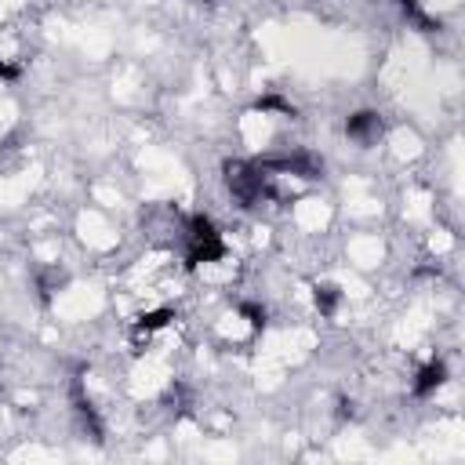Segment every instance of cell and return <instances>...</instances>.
<instances>
[{
  "mask_svg": "<svg viewBox=\"0 0 465 465\" xmlns=\"http://www.w3.org/2000/svg\"><path fill=\"white\" fill-rule=\"evenodd\" d=\"M73 407H76V414H80V425H84V429H87L94 440H102V421H98V414H94L91 400L84 396L80 381H73Z\"/></svg>",
  "mask_w": 465,
  "mask_h": 465,
  "instance_id": "cell-6",
  "label": "cell"
},
{
  "mask_svg": "<svg viewBox=\"0 0 465 465\" xmlns=\"http://www.w3.org/2000/svg\"><path fill=\"white\" fill-rule=\"evenodd\" d=\"M240 316H243V320H247L254 331H262V327L269 323V312H265L258 302H240Z\"/></svg>",
  "mask_w": 465,
  "mask_h": 465,
  "instance_id": "cell-11",
  "label": "cell"
},
{
  "mask_svg": "<svg viewBox=\"0 0 465 465\" xmlns=\"http://www.w3.org/2000/svg\"><path fill=\"white\" fill-rule=\"evenodd\" d=\"M222 178H225V189L232 193V200L240 207H258L262 200L276 196L272 171H265L258 160H225L222 163Z\"/></svg>",
  "mask_w": 465,
  "mask_h": 465,
  "instance_id": "cell-1",
  "label": "cell"
},
{
  "mask_svg": "<svg viewBox=\"0 0 465 465\" xmlns=\"http://www.w3.org/2000/svg\"><path fill=\"white\" fill-rule=\"evenodd\" d=\"M338 407H341V411H338V414H341V418H352V400H341V403H338Z\"/></svg>",
  "mask_w": 465,
  "mask_h": 465,
  "instance_id": "cell-13",
  "label": "cell"
},
{
  "mask_svg": "<svg viewBox=\"0 0 465 465\" xmlns=\"http://www.w3.org/2000/svg\"><path fill=\"white\" fill-rule=\"evenodd\" d=\"M396 4H400L403 18H407L414 29H421V33H436V29H440V18H432V15L421 7V0H396Z\"/></svg>",
  "mask_w": 465,
  "mask_h": 465,
  "instance_id": "cell-7",
  "label": "cell"
},
{
  "mask_svg": "<svg viewBox=\"0 0 465 465\" xmlns=\"http://www.w3.org/2000/svg\"><path fill=\"white\" fill-rule=\"evenodd\" d=\"M443 381H447V363H443V360H429V363L418 371V378H414L411 392H414L418 400H425V396H432Z\"/></svg>",
  "mask_w": 465,
  "mask_h": 465,
  "instance_id": "cell-5",
  "label": "cell"
},
{
  "mask_svg": "<svg viewBox=\"0 0 465 465\" xmlns=\"http://www.w3.org/2000/svg\"><path fill=\"white\" fill-rule=\"evenodd\" d=\"M171 320H174V312H171V309H153V312H145V316H138V323H134V334H138V338H142V334L149 338L153 331H160V327H167Z\"/></svg>",
  "mask_w": 465,
  "mask_h": 465,
  "instance_id": "cell-9",
  "label": "cell"
},
{
  "mask_svg": "<svg viewBox=\"0 0 465 465\" xmlns=\"http://www.w3.org/2000/svg\"><path fill=\"white\" fill-rule=\"evenodd\" d=\"M265 171H276V174H294V178H305V182H316L323 178V160L309 149H298L291 156H269V160H258Z\"/></svg>",
  "mask_w": 465,
  "mask_h": 465,
  "instance_id": "cell-3",
  "label": "cell"
},
{
  "mask_svg": "<svg viewBox=\"0 0 465 465\" xmlns=\"http://www.w3.org/2000/svg\"><path fill=\"white\" fill-rule=\"evenodd\" d=\"M254 109H262V113H283V116H294V105H291L287 98H280V94H262V98L254 102Z\"/></svg>",
  "mask_w": 465,
  "mask_h": 465,
  "instance_id": "cell-10",
  "label": "cell"
},
{
  "mask_svg": "<svg viewBox=\"0 0 465 465\" xmlns=\"http://www.w3.org/2000/svg\"><path fill=\"white\" fill-rule=\"evenodd\" d=\"M222 258H225V240H222L218 225L207 214H193L185 225V262L196 269V265L222 262Z\"/></svg>",
  "mask_w": 465,
  "mask_h": 465,
  "instance_id": "cell-2",
  "label": "cell"
},
{
  "mask_svg": "<svg viewBox=\"0 0 465 465\" xmlns=\"http://www.w3.org/2000/svg\"><path fill=\"white\" fill-rule=\"evenodd\" d=\"M312 302H316V309H320L323 316H334L338 305H341V291H338L334 283H316V287H312Z\"/></svg>",
  "mask_w": 465,
  "mask_h": 465,
  "instance_id": "cell-8",
  "label": "cell"
},
{
  "mask_svg": "<svg viewBox=\"0 0 465 465\" xmlns=\"http://www.w3.org/2000/svg\"><path fill=\"white\" fill-rule=\"evenodd\" d=\"M381 131H385V124H381V113H374V109H360V113H352L349 120H345V134L356 142V145H374L378 138H381Z\"/></svg>",
  "mask_w": 465,
  "mask_h": 465,
  "instance_id": "cell-4",
  "label": "cell"
},
{
  "mask_svg": "<svg viewBox=\"0 0 465 465\" xmlns=\"http://www.w3.org/2000/svg\"><path fill=\"white\" fill-rule=\"evenodd\" d=\"M0 80H18V65H11L7 58H0Z\"/></svg>",
  "mask_w": 465,
  "mask_h": 465,
  "instance_id": "cell-12",
  "label": "cell"
}]
</instances>
